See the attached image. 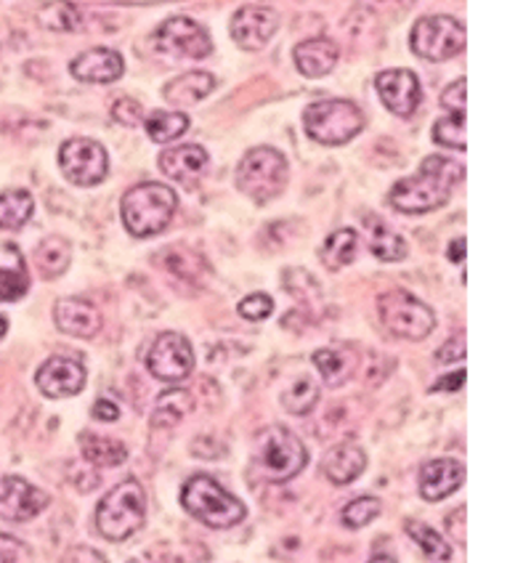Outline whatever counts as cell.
<instances>
[{"mask_svg": "<svg viewBox=\"0 0 531 563\" xmlns=\"http://www.w3.org/2000/svg\"><path fill=\"white\" fill-rule=\"evenodd\" d=\"M465 178V168L454 159L446 157H425L422 159L418 176L401 178L391 189V205L399 213L418 216L439 210L441 205L450 202L452 189Z\"/></svg>", "mask_w": 531, "mask_h": 563, "instance_id": "cell-1", "label": "cell"}, {"mask_svg": "<svg viewBox=\"0 0 531 563\" xmlns=\"http://www.w3.org/2000/svg\"><path fill=\"white\" fill-rule=\"evenodd\" d=\"M178 208L176 191L163 187L157 181H146L125 191L123 202H120V213H123L125 229L139 240L155 236L163 232L173 221V213Z\"/></svg>", "mask_w": 531, "mask_h": 563, "instance_id": "cell-2", "label": "cell"}, {"mask_svg": "<svg viewBox=\"0 0 531 563\" xmlns=\"http://www.w3.org/2000/svg\"><path fill=\"white\" fill-rule=\"evenodd\" d=\"M146 495L136 478L118 484L104 495L96 508V527L99 534L110 542H123L144 527Z\"/></svg>", "mask_w": 531, "mask_h": 563, "instance_id": "cell-3", "label": "cell"}, {"mask_svg": "<svg viewBox=\"0 0 531 563\" xmlns=\"http://www.w3.org/2000/svg\"><path fill=\"white\" fill-rule=\"evenodd\" d=\"M181 503L197 521H202L204 527L210 529L236 527L247 514L245 505L210 476L189 478V482L184 484Z\"/></svg>", "mask_w": 531, "mask_h": 563, "instance_id": "cell-4", "label": "cell"}, {"mask_svg": "<svg viewBox=\"0 0 531 563\" xmlns=\"http://www.w3.org/2000/svg\"><path fill=\"white\" fill-rule=\"evenodd\" d=\"M255 454H258V465L268 482H290L309 463L303 441L281 426H268L266 431L258 433Z\"/></svg>", "mask_w": 531, "mask_h": 563, "instance_id": "cell-5", "label": "cell"}, {"mask_svg": "<svg viewBox=\"0 0 531 563\" xmlns=\"http://www.w3.org/2000/svg\"><path fill=\"white\" fill-rule=\"evenodd\" d=\"M377 313L388 332L405 341H422L436 328V313L407 290H388L377 298Z\"/></svg>", "mask_w": 531, "mask_h": 563, "instance_id": "cell-6", "label": "cell"}, {"mask_svg": "<svg viewBox=\"0 0 531 563\" xmlns=\"http://www.w3.org/2000/svg\"><path fill=\"white\" fill-rule=\"evenodd\" d=\"M303 123L313 141L328 146H341L345 141L359 136L364 128V114L354 101H317V104H311L303 112Z\"/></svg>", "mask_w": 531, "mask_h": 563, "instance_id": "cell-7", "label": "cell"}, {"mask_svg": "<svg viewBox=\"0 0 531 563\" xmlns=\"http://www.w3.org/2000/svg\"><path fill=\"white\" fill-rule=\"evenodd\" d=\"M287 184V159L272 146H255L245 155L236 170V187L255 202L279 197Z\"/></svg>", "mask_w": 531, "mask_h": 563, "instance_id": "cell-8", "label": "cell"}, {"mask_svg": "<svg viewBox=\"0 0 531 563\" xmlns=\"http://www.w3.org/2000/svg\"><path fill=\"white\" fill-rule=\"evenodd\" d=\"M412 51L420 59L444 62L465 51V27L454 16H422L412 27Z\"/></svg>", "mask_w": 531, "mask_h": 563, "instance_id": "cell-9", "label": "cell"}, {"mask_svg": "<svg viewBox=\"0 0 531 563\" xmlns=\"http://www.w3.org/2000/svg\"><path fill=\"white\" fill-rule=\"evenodd\" d=\"M59 168L75 187H96L107 178L110 157L93 139H67L59 150Z\"/></svg>", "mask_w": 531, "mask_h": 563, "instance_id": "cell-10", "label": "cell"}, {"mask_svg": "<svg viewBox=\"0 0 531 563\" xmlns=\"http://www.w3.org/2000/svg\"><path fill=\"white\" fill-rule=\"evenodd\" d=\"M146 367L157 380L178 383L195 369V349L181 332H163L146 356Z\"/></svg>", "mask_w": 531, "mask_h": 563, "instance_id": "cell-11", "label": "cell"}, {"mask_svg": "<svg viewBox=\"0 0 531 563\" xmlns=\"http://www.w3.org/2000/svg\"><path fill=\"white\" fill-rule=\"evenodd\" d=\"M155 37L157 48L176 56H187V59H204L213 51L208 30L189 16H173L168 22H163Z\"/></svg>", "mask_w": 531, "mask_h": 563, "instance_id": "cell-12", "label": "cell"}, {"mask_svg": "<svg viewBox=\"0 0 531 563\" xmlns=\"http://www.w3.org/2000/svg\"><path fill=\"white\" fill-rule=\"evenodd\" d=\"M51 497L37 486L24 482L22 476L0 478V518L3 521L24 523L41 516L48 508Z\"/></svg>", "mask_w": 531, "mask_h": 563, "instance_id": "cell-13", "label": "cell"}, {"mask_svg": "<svg viewBox=\"0 0 531 563\" xmlns=\"http://www.w3.org/2000/svg\"><path fill=\"white\" fill-rule=\"evenodd\" d=\"M279 14L272 5H245L232 19V37L240 48L261 51L277 35Z\"/></svg>", "mask_w": 531, "mask_h": 563, "instance_id": "cell-14", "label": "cell"}, {"mask_svg": "<svg viewBox=\"0 0 531 563\" xmlns=\"http://www.w3.org/2000/svg\"><path fill=\"white\" fill-rule=\"evenodd\" d=\"M375 88L388 112L399 114V118H409L420 107V80L409 69H386L375 78Z\"/></svg>", "mask_w": 531, "mask_h": 563, "instance_id": "cell-15", "label": "cell"}, {"mask_svg": "<svg viewBox=\"0 0 531 563\" xmlns=\"http://www.w3.org/2000/svg\"><path fill=\"white\" fill-rule=\"evenodd\" d=\"M35 386L48 399H67L86 388V367L78 360L54 356L35 373Z\"/></svg>", "mask_w": 531, "mask_h": 563, "instance_id": "cell-16", "label": "cell"}, {"mask_svg": "<svg viewBox=\"0 0 531 563\" xmlns=\"http://www.w3.org/2000/svg\"><path fill=\"white\" fill-rule=\"evenodd\" d=\"M465 482V468L463 463L450 457L431 460V463L422 465L420 471V495L422 500L439 503L454 495Z\"/></svg>", "mask_w": 531, "mask_h": 563, "instance_id": "cell-17", "label": "cell"}, {"mask_svg": "<svg viewBox=\"0 0 531 563\" xmlns=\"http://www.w3.org/2000/svg\"><path fill=\"white\" fill-rule=\"evenodd\" d=\"M54 322L56 328L67 332V335L91 341V338L99 335L101 330V313L93 303H88V300L62 298L56 300L54 306Z\"/></svg>", "mask_w": 531, "mask_h": 563, "instance_id": "cell-18", "label": "cell"}, {"mask_svg": "<svg viewBox=\"0 0 531 563\" xmlns=\"http://www.w3.org/2000/svg\"><path fill=\"white\" fill-rule=\"evenodd\" d=\"M69 73L80 82H114L123 78V56L112 48H91L73 62Z\"/></svg>", "mask_w": 531, "mask_h": 563, "instance_id": "cell-19", "label": "cell"}, {"mask_svg": "<svg viewBox=\"0 0 531 563\" xmlns=\"http://www.w3.org/2000/svg\"><path fill=\"white\" fill-rule=\"evenodd\" d=\"M338 56H341V48L330 37H311V41L298 43L296 51H292L298 73L306 75V78H324V75H330L332 67L338 64Z\"/></svg>", "mask_w": 531, "mask_h": 563, "instance_id": "cell-20", "label": "cell"}, {"mask_svg": "<svg viewBox=\"0 0 531 563\" xmlns=\"http://www.w3.org/2000/svg\"><path fill=\"white\" fill-rule=\"evenodd\" d=\"M159 168L173 181L191 184L202 176L204 168H208V152L200 144H184L173 146V150L163 152L159 155Z\"/></svg>", "mask_w": 531, "mask_h": 563, "instance_id": "cell-21", "label": "cell"}, {"mask_svg": "<svg viewBox=\"0 0 531 563\" xmlns=\"http://www.w3.org/2000/svg\"><path fill=\"white\" fill-rule=\"evenodd\" d=\"M364 468H367V454H364L362 446L356 444L332 446L322 460L324 476L338 486H345L354 482V478H359Z\"/></svg>", "mask_w": 531, "mask_h": 563, "instance_id": "cell-22", "label": "cell"}, {"mask_svg": "<svg viewBox=\"0 0 531 563\" xmlns=\"http://www.w3.org/2000/svg\"><path fill=\"white\" fill-rule=\"evenodd\" d=\"M213 88L215 78L210 73H187L165 86L163 99L168 101L170 107H191L197 104V101H202L208 93H213Z\"/></svg>", "mask_w": 531, "mask_h": 563, "instance_id": "cell-23", "label": "cell"}, {"mask_svg": "<svg viewBox=\"0 0 531 563\" xmlns=\"http://www.w3.org/2000/svg\"><path fill=\"white\" fill-rule=\"evenodd\" d=\"M364 227H367L369 251H373L375 258L386 261V264L407 258V242L401 240L386 221L367 216V219H364Z\"/></svg>", "mask_w": 531, "mask_h": 563, "instance_id": "cell-24", "label": "cell"}, {"mask_svg": "<svg viewBox=\"0 0 531 563\" xmlns=\"http://www.w3.org/2000/svg\"><path fill=\"white\" fill-rule=\"evenodd\" d=\"M82 457L96 468H118L128 460V446L123 441L110 437H96V433H80Z\"/></svg>", "mask_w": 531, "mask_h": 563, "instance_id": "cell-25", "label": "cell"}, {"mask_svg": "<svg viewBox=\"0 0 531 563\" xmlns=\"http://www.w3.org/2000/svg\"><path fill=\"white\" fill-rule=\"evenodd\" d=\"M69 261H73V247L64 236H48L35 251V266L46 279L62 277L69 268Z\"/></svg>", "mask_w": 531, "mask_h": 563, "instance_id": "cell-26", "label": "cell"}, {"mask_svg": "<svg viewBox=\"0 0 531 563\" xmlns=\"http://www.w3.org/2000/svg\"><path fill=\"white\" fill-rule=\"evenodd\" d=\"M35 213V200L30 191L24 189H9L0 195V229L5 232H16Z\"/></svg>", "mask_w": 531, "mask_h": 563, "instance_id": "cell-27", "label": "cell"}, {"mask_svg": "<svg viewBox=\"0 0 531 563\" xmlns=\"http://www.w3.org/2000/svg\"><path fill=\"white\" fill-rule=\"evenodd\" d=\"M356 247H359V236H356L354 229H338V232H332L328 240H324L319 258H322V264L328 266L330 272H338V268L349 266L351 261H354Z\"/></svg>", "mask_w": 531, "mask_h": 563, "instance_id": "cell-28", "label": "cell"}, {"mask_svg": "<svg viewBox=\"0 0 531 563\" xmlns=\"http://www.w3.org/2000/svg\"><path fill=\"white\" fill-rule=\"evenodd\" d=\"M37 24L51 32H78L82 27V11L69 0H51L37 9Z\"/></svg>", "mask_w": 531, "mask_h": 563, "instance_id": "cell-29", "label": "cell"}, {"mask_svg": "<svg viewBox=\"0 0 531 563\" xmlns=\"http://www.w3.org/2000/svg\"><path fill=\"white\" fill-rule=\"evenodd\" d=\"M313 364H317V369L332 388L349 383V377L354 375L356 369V360L343 349H319L317 354H313Z\"/></svg>", "mask_w": 531, "mask_h": 563, "instance_id": "cell-30", "label": "cell"}, {"mask_svg": "<svg viewBox=\"0 0 531 563\" xmlns=\"http://www.w3.org/2000/svg\"><path fill=\"white\" fill-rule=\"evenodd\" d=\"M195 409V399H191L189 391H181V388H173V391H165L157 399L155 412H152V426L155 428H173L178 426L187 415Z\"/></svg>", "mask_w": 531, "mask_h": 563, "instance_id": "cell-31", "label": "cell"}, {"mask_svg": "<svg viewBox=\"0 0 531 563\" xmlns=\"http://www.w3.org/2000/svg\"><path fill=\"white\" fill-rule=\"evenodd\" d=\"M407 534L418 542V548L425 553V559L431 561H450L452 559V548L446 545V540L441 537L436 529H431L428 523L422 521H407Z\"/></svg>", "mask_w": 531, "mask_h": 563, "instance_id": "cell-32", "label": "cell"}, {"mask_svg": "<svg viewBox=\"0 0 531 563\" xmlns=\"http://www.w3.org/2000/svg\"><path fill=\"white\" fill-rule=\"evenodd\" d=\"M146 133L157 144H168V141L184 136L189 131V118L184 112H155L144 123Z\"/></svg>", "mask_w": 531, "mask_h": 563, "instance_id": "cell-33", "label": "cell"}, {"mask_svg": "<svg viewBox=\"0 0 531 563\" xmlns=\"http://www.w3.org/2000/svg\"><path fill=\"white\" fill-rule=\"evenodd\" d=\"M319 401V383L313 377H298L285 394H281V405L290 415H309L313 405Z\"/></svg>", "mask_w": 531, "mask_h": 563, "instance_id": "cell-34", "label": "cell"}, {"mask_svg": "<svg viewBox=\"0 0 531 563\" xmlns=\"http://www.w3.org/2000/svg\"><path fill=\"white\" fill-rule=\"evenodd\" d=\"M163 264L173 274V277H178V279H197L204 272V261L184 245L168 247V251H165Z\"/></svg>", "mask_w": 531, "mask_h": 563, "instance_id": "cell-35", "label": "cell"}, {"mask_svg": "<svg viewBox=\"0 0 531 563\" xmlns=\"http://www.w3.org/2000/svg\"><path fill=\"white\" fill-rule=\"evenodd\" d=\"M433 141L446 150H465V112H450L433 125Z\"/></svg>", "mask_w": 531, "mask_h": 563, "instance_id": "cell-36", "label": "cell"}, {"mask_svg": "<svg viewBox=\"0 0 531 563\" xmlns=\"http://www.w3.org/2000/svg\"><path fill=\"white\" fill-rule=\"evenodd\" d=\"M30 290L27 272L22 266L19 268H0V303H14L22 300Z\"/></svg>", "mask_w": 531, "mask_h": 563, "instance_id": "cell-37", "label": "cell"}, {"mask_svg": "<svg viewBox=\"0 0 531 563\" xmlns=\"http://www.w3.org/2000/svg\"><path fill=\"white\" fill-rule=\"evenodd\" d=\"M380 516V503L375 497H359L343 508V523L349 529H362Z\"/></svg>", "mask_w": 531, "mask_h": 563, "instance_id": "cell-38", "label": "cell"}, {"mask_svg": "<svg viewBox=\"0 0 531 563\" xmlns=\"http://www.w3.org/2000/svg\"><path fill=\"white\" fill-rule=\"evenodd\" d=\"M236 311H240V317L247 319V322H264V319L272 317L274 300L272 296H266V292H253V296L240 300Z\"/></svg>", "mask_w": 531, "mask_h": 563, "instance_id": "cell-39", "label": "cell"}, {"mask_svg": "<svg viewBox=\"0 0 531 563\" xmlns=\"http://www.w3.org/2000/svg\"><path fill=\"white\" fill-rule=\"evenodd\" d=\"M112 118L125 128H139L141 120H144V107L131 96H120V99L112 101Z\"/></svg>", "mask_w": 531, "mask_h": 563, "instance_id": "cell-40", "label": "cell"}, {"mask_svg": "<svg viewBox=\"0 0 531 563\" xmlns=\"http://www.w3.org/2000/svg\"><path fill=\"white\" fill-rule=\"evenodd\" d=\"M30 559V548L22 540L0 534V563H24Z\"/></svg>", "mask_w": 531, "mask_h": 563, "instance_id": "cell-41", "label": "cell"}, {"mask_svg": "<svg viewBox=\"0 0 531 563\" xmlns=\"http://www.w3.org/2000/svg\"><path fill=\"white\" fill-rule=\"evenodd\" d=\"M465 360V332L460 335H452L441 349L436 351V362L441 364H454V362H463Z\"/></svg>", "mask_w": 531, "mask_h": 563, "instance_id": "cell-42", "label": "cell"}, {"mask_svg": "<svg viewBox=\"0 0 531 563\" xmlns=\"http://www.w3.org/2000/svg\"><path fill=\"white\" fill-rule=\"evenodd\" d=\"M465 91H468V80L460 78L457 82H452V86L446 88L444 96H441V104H444L450 112H465Z\"/></svg>", "mask_w": 531, "mask_h": 563, "instance_id": "cell-43", "label": "cell"}, {"mask_svg": "<svg viewBox=\"0 0 531 563\" xmlns=\"http://www.w3.org/2000/svg\"><path fill=\"white\" fill-rule=\"evenodd\" d=\"M62 563H110V561H107L99 550H93L88 545H75L64 553Z\"/></svg>", "mask_w": 531, "mask_h": 563, "instance_id": "cell-44", "label": "cell"}, {"mask_svg": "<svg viewBox=\"0 0 531 563\" xmlns=\"http://www.w3.org/2000/svg\"><path fill=\"white\" fill-rule=\"evenodd\" d=\"M465 508H457L452 510L450 516H446V532H450V537L454 542H460V545L465 548Z\"/></svg>", "mask_w": 531, "mask_h": 563, "instance_id": "cell-45", "label": "cell"}, {"mask_svg": "<svg viewBox=\"0 0 531 563\" xmlns=\"http://www.w3.org/2000/svg\"><path fill=\"white\" fill-rule=\"evenodd\" d=\"M463 386H465V369H457V373L441 377V380L431 388V391L433 394H439V391H460V388H463Z\"/></svg>", "mask_w": 531, "mask_h": 563, "instance_id": "cell-46", "label": "cell"}, {"mask_svg": "<svg viewBox=\"0 0 531 563\" xmlns=\"http://www.w3.org/2000/svg\"><path fill=\"white\" fill-rule=\"evenodd\" d=\"M75 486H78L80 492H91L96 484H99V473H96L93 468H86V465H80L78 476H73Z\"/></svg>", "mask_w": 531, "mask_h": 563, "instance_id": "cell-47", "label": "cell"}, {"mask_svg": "<svg viewBox=\"0 0 531 563\" xmlns=\"http://www.w3.org/2000/svg\"><path fill=\"white\" fill-rule=\"evenodd\" d=\"M93 418H99V420H104V422H114V420L120 418V409H118V405H112V401L99 399L93 405Z\"/></svg>", "mask_w": 531, "mask_h": 563, "instance_id": "cell-48", "label": "cell"}, {"mask_svg": "<svg viewBox=\"0 0 531 563\" xmlns=\"http://www.w3.org/2000/svg\"><path fill=\"white\" fill-rule=\"evenodd\" d=\"M465 247H468V240H465V236H457V240H452L450 251H446V255H450L452 264H463V261H465Z\"/></svg>", "mask_w": 531, "mask_h": 563, "instance_id": "cell-49", "label": "cell"}, {"mask_svg": "<svg viewBox=\"0 0 531 563\" xmlns=\"http://www.w3.org/2000/svg\"><path fill=\"white\" fill-rule=\"evenodd\" d=\"M380 3H388V5H394V9H396V5H399V11H407L409 5L414 3V0H380Z\"/></svg>", "mask_w": 531, "mask_h": 563, "instance_id": "cell-50", "label": "cell"}, {"mask_svg": "<svg viewBox=\"0 0 531 563\" xmlns=\"http://www.w3.org/2000/svg\"><path fill=\"white\" fill-rule=\"evenodd\" d=\"M369 563H396V559H394V555H375V559Z\"/></svg>", "mask_w": 531, "mask_h": 563, "instance_id": "cell-51", "label": "cell"}, {"mask_svg": "<svg viewBox=\"0 0 531 563\" xmlns=\"http://www.w3.org/2000/svg\"><path fill=\"white\" fill-rule=\"evenodd\" d=\"M5 332H9V322H5V317H3V313H0V341H3V338H5Z\"/></svg>", "mask_w": 531, "mask_h": 563, "instance_id": "cell-52", "label": "cell"}]
</instances>
